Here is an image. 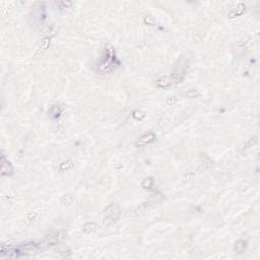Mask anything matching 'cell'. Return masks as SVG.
Instances as JSON below:
<instances>
[{"label": "cell", "instance_id": "9c48e42d", "mask_svg": "<svg viewBox=\"0 0 260 260\" xmlns=\"http://www.w3.org/2000/svg\"><path fill=\"white\" fill-rule=\"evenodd\" d=\"M152 183H154V181H152V178H146V179L143 180V182H142V187L145 188V189H150V188L152 187Z\"/></svg>", "mask_w": 260, "mask_h": 260}, {"label": "cell", "instance_id": "8fae6325", "mask_svg": "<svg viewBox=\"0 0 260 260\" xmlns=\"http://www.w3.org/2000/svg\"><path fill=\"white\" fill-rule=\"evenodd\" d=\"M145 116V114L143 113L142 111H134L133 112V117L136 120H141V119H143Z\"/></svg>", "mask_w": 260, "mask_h": 260}, {"label": "cell", "instance_id": "ba28073f", "mask_svg": "<svg viewBox=\"0 0 260 260\" xmlns=\"http://www.w3.org/2000/svg\"><path fill=\"white\" fill-rule=\"evenodd\" d=\"M73 167V163L72 160H66V162H63L62 164L60 165V170H67V169H70V168Z\"/></svg>", "mask_w": 260, "mask_h": 260}, {"label": "cell", "instance_id": "3957f363", "mask_svg": "<svg viewBox=\"0 0 260 260\" xmlns=\"http://www.w3.org/2000/svg\"><path fill=\"white\" fill-rule=\"evenodd\" d=\"M1 173L3 176H10L13 173V169L12 166L10 165L8 160H5V157L2 155L1 157Z\"/></svg>", "mask_w": 260, "mask_h": 260}, {"label": "cell", "instance_id": "6da1fadb", "mask_svg": "<svg viewBox=\"0 0 260 260\" xmlns=\"http://www.w3.org/2000/svg\"><path fill=\"white\" fill-rule=\"evenodd\" d=\"M182 80H183V77L179 74L165 75L155 81V85L160 88H168L175 85H178V83H180Z\"/></svg>", "mask_w": 260, "mask_h": 260}, {"label": "cell", "instance_id": "30bf717a", "mask_svg": "<svg viewBox=\"0 0 260 260\" xmlns=\"http://www.w3.org/2000/svg\"><path fill=\"white\" fill-rule=\"evenodd\" d=\"M49 113H50V116H52V117H57V116L60 114V110H59V108H58L57 106H53L52 108L50 109Z\"/></svg>", "mask_w": 260, "mask_h": 260}, {"label": "cell", "instance_id": "277c9868", "mask_svg": "<svg viewBox=\"0 0 260 260\" xmlns=\"http://www.w3.org/2000/svg\"><path fill=\"white\" fill-rule=\"evenodd\" d=\"M154 139H155V134L152 133V132H149V133L142 135V136L140 137L139 141L141 142L142 144H145V143H149V142H152Z\"/></svg>", "mask_w": 260, "mask_h": 260}, {"label": "cell", "instance_id": "8992f818", "mask_svg": "<svg viewBox=\"0 0 260 260\" xmlns=\"http://www.w3.org/2000/svg\"><path fill=\"white\" fill-rule=\"evenodd\" d=\"M22 252L24 253H29V254H33V253H36L38 250L37 246L34 245V244H27V245H25L24 247H22Z\"/></svg>", "mask_w": 260, "mask_h": 260}, {"label": "cell", "instance_id": "7c38bea8", "mask_svg": "<svg viewBox=\"0 0 260 260\" xmlns=\"http://www.w3.org/2000/svg\"><path fill=\"white\" fill-rule=\"evenodd\" d=\"M199 95H200L199 91H197L196 90H190L186 94V96H187L188 98H196V97H199Z\"/></svg>", "mask_w": 260, "mask_h": 260}, {"label": "cell", "instance_id": "5b68a950", "mask_svg": "<svg viewBox=\"0 0 260 260\" xmlns=\"http://www.w3.org/2000/svg\"><path fill=\"white\" fill-rule=\"evenodd\" d=\"M245 241L243 240H238L235 243V245H234V250H235L237 253H242V252L244 251V249H245Z\"/></svg>", "mask_w": 260, "mask_h": 260}, {"label": "cell", "instance_id": "7a4b0ae2", "mask_svg": "<svg viewBox=\"0 0 260 260\" xmlns=\"http://www.w3.org/2000/svg\"><path fill=\"white\" fill-rule=\"evenodd\" d=\"M119 209L116 207V206L112 205L107 209L106 211V218H105V221L104 224L105 225H111L112 223H114L115 221H117V218H119Z\"/></svg>", "mask_w": 260, "mask_h": 260}, {"label": "cell", "instance_id": "52a82bcc", "mask_svg": "<svg viewBox=\"0 0 260 260\" xmlns=\"http://www.w3.org/2000/svg\"><path fill=\"white\" fill-rule=\"evenodd\" d=\"M95 230H96V225L94 223L86 224V225L83 226V231H85L86 234H90V233L94 232Z\"/></svg>", "mask_w": 260, "mask_h": 260}]
</instances>
